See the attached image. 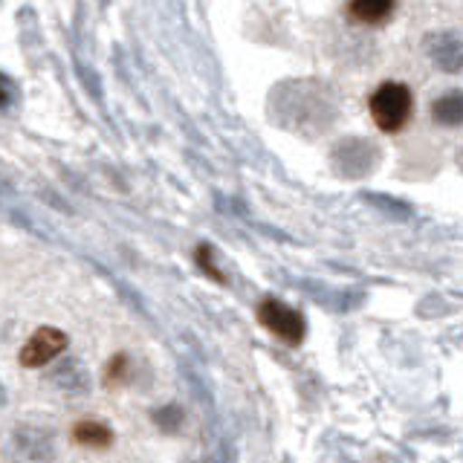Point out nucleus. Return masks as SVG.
I'll return each instance as SVG.
<instances>
[{"label":"nucleus","mask_w":463,"mask_h":463,"mask_svg":"<svg viewBox=\"0 0 463 463\" xmlns=\"http://www.w3.org/2000/svg\"><path fill=\"white\" fill-rule=\"evenodd\" d=\"M368 110L383 134H397V130H402L405 122L411 119L414 96L402 81H385L371 93Z\"/></svg>","instance_id":"nucleus-1"},{"label":"nucleus","mask_w":463,"mask_h":463,"mask_svg":"<svg viewBox=\"0 0 463 463\" xmlns=\"http://www.w3.org/2000/svg\"><path fill=\"white\" fill-rule=\"evenodd\" d=\"M258 322L264 325L275 339H281L287 345H301L304 333H307L301 313L293 310V307H287V304L279 301V298H264V301H260Z\"/></svg>","instance_id":"nucleus-2"},{"label":"nucleus","mask_w":463,"mask_h":463,"mask_svg":"<svg viewBox=\"0 0 463 463\" xmlns=\"http://www.w3.org/2000/svg\"><path fill=\"white\" fill-rule=\"evenodd\" d=\"M67 351V333L58 327H38L21 347L18 362L24 368H43Z\"/></svg>","instance_id":"nucleus-3"},{"label":"nucleus","mask_w":463,"mask_h":463,"mask_svg":"<svg viewBox=\"0 0 463 463\" xmlns=\"http://www.w3.org/2000/svg\"><path fill=\"white\" fill-rule=\"evenodd\" d=\"M431 61L438 64L446 72H458L460 70V38L458 33H438V35H429L426 41Z\"/></svg>","instance_id":"nucleus-4"},{"label":"nucleus","mask_w":463,"mask_h":463,"mask_svg":"<svg viewBox=\"0 0 463 463\" xmlns=\"http://www.w3.org/2000/svg\"><path fill=\"white\" fill-rule=\"evenodd\" d=\"M70 438L81 449H96V452H101V449H108L113 443V431L110 426L99 423V420H81V423L70 429Z\"/></svg>","instance_id":"nucleus-5"},{"label":"nucleus","mask_w":463,"mask_h":463,"mask_svg":"<svg viewBox=\"0 0 463 463\" xmlns=\"http://www.w3.org/2000/svg\"><path fill=\"white\" fill-rule=\"evenodd\" d=\"M397 0H351V14L359 24H383L391 12H394Z\"/></svg>","instance_id":"nucleus-6"},{"label":"nucleus","mask_w":463,"mask_h":463,"mask_svg":"<svg viewBox=\"0 0 463 463\" xmlns=\"http://www.w3.org/2000/svg\"><path fill=\"white\" fill-rule=\"evenodd\" d=\"M431 116H434V122L449 125V128H458L463 122V96L458 90L440 96L431 105Z\"/></svg>","instance_id":"nucleus-7"},{"label":"nucleus","mask_w":463,"mask_h":463,"mask_svg":"<svg viewBox=\"0 0 463 463\" xmlns=\"http://www.w3.org/2000/svg\"><path fill=\"white\" fill-rule=\"evenodd\" d=\"M209 246H200V250H197V264L203 267V272H206V275H212V279L214 281H221L223 284V275L221 272H217V267H214V260L209 258Z\"/></svg>","instance_id":"nucleus-8"},{"label":"nucleus","mask_w":463,"mask_h":463,"mask_svg":"<svg viewBox=\"0 0 463 463\" xmlns=\"http://www.w3.org/2000/svg\"><path fill=\"white\" fill-rule=\"evenodd\" d=\"M12 99H14V84L6 76H0V108H6Z\"/></svg>","instance_id":"nucleus-9"}]
</instances>
